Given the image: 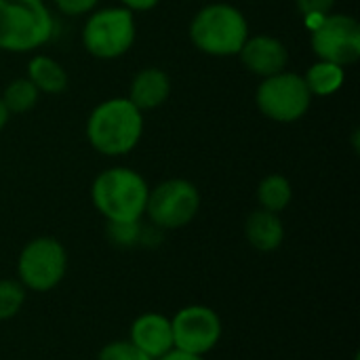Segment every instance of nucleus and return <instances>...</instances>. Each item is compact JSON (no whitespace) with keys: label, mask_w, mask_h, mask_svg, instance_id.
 <instances>
[{"label":"nucleus","mask_w":360,"mask_h":360,"mask_svg":"<svg viewBox=\"0 0 360 360\" xmlns=\"http://www.w3.org/2000/svg\"><path fill=\"white\" fill-rule=\"evenodd\" d=\"M169 93H171L169 76L158 68H146L133 78L129 101L137 110H154L167 101Z\"/></svg>","instance_id":"obj_14"},{"label":"nucleus","mask_w":360,"mask_h":360,"mask_svg":"<svg viewBox=\"0 0 360 360\" xmlns=\"http://www.w3.org/2000/svg\"><path fill=\"white\" fill-rule=\"evenodd\" d=\"M291 198H293L291 181L283 175H268L257 186V200L266 211L281 213L289 207Z\"/></svg>","instance_id":"obj_17"},{"label":"nucleus","mask_w":360,"mask_h":360,"mask_svg":"<svg viewBox=\"0 0 360 360\" xmlns=\"http://www.w3.org/2000/svg\"><path fill=\"white\" fill-rule=\"evenodd\" d=\"M6 122H8V110L4 108V103H2V99H0V131L4 129Z\"/></svg>","instance_id":"obj_26"},{"label":"nucleus","mask_w":360,"mask_h":360,"mask_svg":"<svg viewBox=\"0 0 360 360\" xmlns=\"http://www.w3.org/2000/svg\"><path fill=\"white\" fill-rule=\"evenodd\" d=\"M238 55L249 72L264 76V78L285 72L287 61H289L287 46L272 36L247 38Z\"/></svg>","instance_id":"obj_12"},{"label":"nucleus","mask_w":360,"mask_h":360,"mask_svg":"<svg viewBox=\"0 0 360 360\" xmlns=\"http://www.w3.org/2000/svg\"><path fill=\"white\" fill-rule=\"evenodd\" d=\"M59 11L65 13V15H82V13H89L97 0H55Z\"/></svg>","instance_id":"obj_23"},{"label":"nucleus","mask_w":360,"mask_h":360,"mask_svg":"<svg viewBox=\"0 0 360 360\" xmlns=\"http://www.w3.org/2000/svg\"><path fill=\"white\" fill-rule=\"evenodd\" d=\"M55 23L42 0H0V49L34 51L49 42Z\"/></svg>","instance_id":"obj_3"},{"label":"nucleus","mask_w":360,"mask_h":360,"mask_svg":"<svg viewBox=\"0 0 360 360\" xmlns=\"http://www.w3.org/2000/svg\"><path fill=\"white\" fill-rule=\"evenodd\" d=\"M97 360H152L150 356H146L143 352H139L129 340H114L108 342L99 354Z\"/></svg>","instance_id":"obj_21"},{"label":"nucleus","mask_w":360,"mask_h":360,"mask_svg":"<svg viewBox=\"0 0 360 360\" xmlns=\"http://www.w3.org/2000/svg\"><path fill=\"white\" fill-rule=\"evenodd\" d=\"M141 232L143 226L139 221H108L105 236L114 247L131 249L135 245H141Z\"/></svg>","instance_id":"obj_20"},{"label":"nucleus","mask_w":360,"mask_h":360,"mask_svg":"<svg viewBox=\"0 0 360 360\" xmlns=\"http://www.w3.org/2000/svg\"><path fill=\"white\" fill-rule=\"evenodd\" d=\"M129 11H150L158 4V0H122Z\"/></svg>","instance_id":"obj_24"},{"label":"nucleus","mask_w":360,"mask_h":360,"mask_svg":"<svg viewBox=\"0 0 360 360\" xmlns=\"http://www.w3.org/2000/svg\"><path fill=\"white\" fill-rule=\"evenodd\" d=\"M135 40V19L129 8H105L95 13L84 30V49L99 59H116L124 55Z\"/></svg>","instance_id":"obj_8"},{"label":"nucleus","mask_w":360,"mask_h":360,"mask_svg":"<svg viewBox=\"0 0 360 360\" xmlns=\"http://www.w3.org/2000/svg\"><path fill=\"white\" fill-rule=\"evenodd\" d=\"M160 360H207L205 356H196V354H188V352H179V350H173L169 352L167 356H162Z\"/></svg>","instance_id":"obj_25"},{"label":"nucleus","mask_w":360,"mask_h":360,"mask_svg":"<svg viewBox=\"0 0 360 360\" xmlns=\"http://www.w3.org/2000/svg\"><path fill=\"white\" fill-rule=\"evenodd\" d=\"M255 99H257V108L270 120L295 122L310 110L312 93L308 91L302 76L281 72L264 78Z\"/></svg>","instance_id":"obj_9"},{"label":"nucleus","mask_w":360,"mask_h":360,"mask_svg":"<svg viewBox=\"0 0 360 360\" xmlns=\"http://www.w3.org/2000/svg\"><path fill=\"white\" fill-rule=\"evenodd\" d=\"M148 194L146 179L124 167L99 173L91 186L93 205L105 221H139L146 213Z\"/></svg>","instance_id":"obj_2"},{"label":"nucleus","mask_w":360,"mask_h":360,"mask_svg":"<svg viewBox=\"0 0 360 360\" xmlns=\"http://www.w3.org/2000/svg\"><path fill=\"white\" fill-rule=\"evenodd\" d=\"M190 38L207 55H238L249 38V25L236 6L217 2L196 13L190 25Z\"/></svg>","instance_id":"obj_4"},{"label":"nucleus","mask_w":360,"mask_h":360,"mask_svg":"<svg viewBox=\"0 0 360 360\" xmlns=\"http://www.w3.org/2000/svg\"><path fill=\"white\" fill-rule=\"evenodd\" d=\"M143 118L129 99H108L99 103L86 122V137L91 146L103 156L129 154L141 139Z\"/></svg>","instance_id":"obj_1"},{"label":"nucleus","mask_w":360,"mask_h":360,"mask_svg":"<svg viewBox=\"0 0 360 360\" xmlns=\"http://www.w3.org/2000/svg\"><path fill=\"white\" fill-rule=\"evenodd\" d=\"M27 76L34 82V86L42 93H61L68 86L65 70L46 55H38L30 61Z\"/></svg>","instance_id":"obj_15"},{"label":"nucleus","mask_w":360,"mask_h":360,"mask_svg":"<svg viewBox=\"0 0 360 360\" xmlns=\"http://www.w3.org/2000/svg\"><path fill=\"white\" fill-rule=\"evenodd\" d=\"M38 89L34 86V82L30 78H17L13 80L6 89H4V95H2V103L8 112H27L36 105V99H38Z\"/></svg>","instance_id":"obj_18"},{"label":"nucleus","mask_w":360,"mask_h":360,"mask_svg":"<svg viewBox=\"0 0 360 360\" xmlns=\"http://www.w3.org/2000/svg\"><path fill=\"white\" fill-rule=\"evenodd\" d=\"M25 287L17 278H0V323L15 319L25 304Z\"/></svg>","instance_id":"obj_19"},{"label":"nucleus","mask_w":360,"mask_h":360,"mask_svg":"<svg viewBox=\"0 0 360 360\" xmlns=\"http://www.w3.org/2000/svg\"><path fill=\"white\" fill-rule=\"evenodd\" d=\"M129 342L152 360H160L175 350L171 319L160 312L139 314L129 329Z\"/></svg>","instance_id":"obj_11"},{"label":"nucleus","mask_w":360,"mask_h":360,"mask_svg":"<svg viewBox=\"0 0 360 360\" xmlns=\"http://www.w3.org/2000/svg\"><path fill=\"white\" fill-rule=\"evenodd\" d=\"M312 49L321 61L352 65L360 57V25L350 15H325L312 25Z\"/></svg>","instance_id":"obj_10"},{"label":"nucleus","mask_w":360,"mask_h":360,"mask_svg":"<svg viewBox=\"0 0 360 360\" xmlns=\"http://www.w3.org/2000/svg\"><path fill=\"white\" fill-rule=\"evenodd\" d=\"M68 274V251L53 236L30 240L17 257V281L25 291H53Z\"/></svg>","instance_id":"obj_5"},{"label":"nucleus","mask_w":360,"mask_h":360,"mask_svg":"<svg viewBox=\"0 0 360 360\" xmlns=\"http://www.w3.org/2000/svg\"><path fill=\"white\" fill-rule=\"evenodd\" d=\"M200 209V194L188 179H167L148 194L146 213L158 230L186 228Z\"/></svg>","instance_id":"obj_6"},{"label":"nucleus","mask_w":360,"mask_h":360,"mask_svg":"<svg viewBox=\"0 0 360 360\" xmlns=\"http://www.w3.org/2000/svg\"><path fill=\"white\" fill-rule=\"evenodd\" d=\"M171 329L175 350L196 356H207L213 352L224 335V323L219 314L202 304L179 308L171 316Z\"/></svg>","instance_id":"obj_7"},{"label":"nucleus","mask_w":360,"mask_h":360,"mask_svg":"<svg viewBox=\"0 0 360 360\" xmlns=\"http://www.w3.org/2000/svg\"><path fill=\"white\" fill-rule=\"evenodd\" d=\"M245 236L249 245L259 253H272L281 249L285 240V226L278 213L257 209L245 221Z\"/></svg>","instance_id":"obj_13"},{"label":"nucleus","mask_w":360,"mask_h":360,"mask_svg":"<svg viewBox=\"0 0 360 360\" xmlns=\"http://www.w3.org/2000/svg\"><path fill=\"white\" fill-rule=\"evenodd\" d=\"M295 2H297L300 13H302L308 21L312 19V25H314L319 19H323L325 15H329L331 8H333V4H335V0H295Z\"/></svg>","instance_id":"obj_22"},{"label":"nucleus","mask_w":360,"mask_h":360,"mask_svg":"<svg viewBox=\"0 0 360 360\" xmlns=\"http://www.w3.org/2000/svg\"><path fill=\"white\" fill-rule=\"evenodd\" d=\"M344 78L346 74L342 65L331 63V61H319L308 70V74L304 76V82L312 95L325 97V95H333L335 91H340L344 84Z\"/></svg>","instance_id":"obj_16"}]
</instances>
